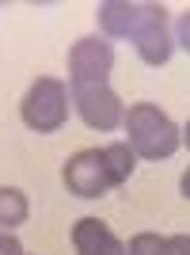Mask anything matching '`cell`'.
I'll list each match as a JSON object with an SVG mask.
<instances>
[{
  "mask_svg": "<svg viewBox=\"0 0 190 255\" xmlns=\"http://www.w3.org/2000/svg\"><path fill=\"white\" fill-rule=\"evenodd\" d=\"M99 27L106 38H129L137 57L145 65H168L171 31H168V8L164 4H137V0H103L99 4Z\"/></svg>",
  "mask_w": 190,
  "mask_h": 255,
  "instance_id": "obj_1",
  "label": "cell"
},
{
  "mask_svg": "<svg viewBox=\"0 0 190 255\" xmlns=\"http://www.w3.org/2000/svg\"><path fill=\"white\" fill-rule=\"evenodd\" d=\"M126 145L133 156L145 160H168L183 145V129L171 122L156 103H133L126 111Z\"/></svg>",
  "mask_w": 190,
  "mask_h": 255,
  "instance_id": "obj_2",
  "label": "cell"
},
{
  "mask_svg": "<svg viewBox=\"0 0 190 255\" xmlns=\"http://www.w3.org/2000/svg\"><path fill=\"white\" fill-rule=\"evenodd\" d=\"M69 111H73V96H69V84L57 76H38L19 103L23 126L34 133H57L69 122Z\"/></svg>",
  "mask_w": 190,
  "mask_h": 255,
  "instance_id": "obj_3",
  "label": "cell"
},
{
  "mask_svg": "<svg viewBox=\"0 0 190 255\" xmlns=\"http://www.w3.org/2000/svg\"><path fill=\"white\" fill-rule=\"evenodd\" d=\"M69 96H73V107L80 111L88 129L110 133L126 122V107L114 96L110 80H69Z\"/></svg>",
  "mask_w": 190,
  "mask_h": 255,
  "instance_id": "obj_4",
  "label": "cell"
},
{
  "mask_svg": "<svg viewBox=\"0 0 190 255\" xmlns=\"http://www.w3.org/2000/svg\"><path fill=\"white\" fill-rule=\"evenodd\" d=\"M61 175H65V187H69L76 198H103V194L114 187L103 149H80V152H73V156L65 160Z\"/></svg>",
  "mask_w": 190,
  "mask_h": 255,
  "instance_id": "obj_5",
  "label": "cell"
},
{
  "mask_svg": "<svg viewBox=\"0 0 190 255\" xmlns=\"http://www.w3.org/2000/svg\"><path fill=\"white\" fill-rule=\"evenodd\" d=\"M114 46L103 34H84L69 46V80H110Z\"/></svg>",
  "mask_w": 190,
  "mask_h": 255,
  "instance_id": "obj_6",
  "label": "cell"
},
{
  "mask_svg": "<svg viewBox=\"0 0 190 255\" xmlns=\"http://www.w3.org/2000/svg\"><path fill=\"white\" fill-rule=\"evenodd\" d=\"M73 248L76 255H126V244L99 217H80L73 225Z\"/></svg>",
  "mask_w": 190,
  "mask_h": 255,
  "instance_id": "obj_7",
  "label": "cell"
},
{
  "mask_svg": "<svg viewBox=\"0 0 190 255\" xmlns=\"http://www.w3.org/2000/svg\"><path fill=\"white\" fill-rule=\"evenodd\" d=\"M27 213H31V202L19 187H0V233L19 229L27 221Z\"/></svg>",
  "mask_w": 190,
  "mask_h": 255,
  "instance_id": "obj_8",
  "label": "cell"
},
{
  "mask_svg": "<svg viewBox=\"0 0 190 255\" xmlns=\"http://www.w3.org/2000/svg\"><path fill=\"white\" fill-rule=\"evenodd\" d=\"M103 156H106V168H110V179H114V187H122V183L133 175V168H137V156H133V149H129L126 141L106 145Z\"/></svg>",
  "mask_w": 190,
  "mask_h": 255,
  "instance_id": "obj_9",
  "label": "cell"
},
{
  "mask_svg": "<svg viewBox=\"0 0 190 255\" xmlns=\"http://www.w3.org/2000/svg\"><path fill=\"white\" fill-rule=\"evenodd\" d=\"M126 255H164V236L156 233H137L126 244Z\"/></svg>",
  "mask_w": 190,
  "mask_h": 255,
  "instance_id": "obj_10",
  "label": "cell"
},
{
  "mask_svg": "<svg viewBox=\"0 0 190 255\" xmlns=\"http://www.w3.org/2000/svg\"><path fill=\"white\" fill-rule=\"evenodd\" d=\"M164 255H190V236H164Z\"/></svg>",
  "mask_w": 190,
  "mask_h": 255,
  "instance_id": "obj_11",
  "label": "cell"
},
{
  "mask_svg": "<svg viewBox=\"0 0 190 255\" xmlns=\"http://www.w3.org/2000/svg\"><path fill=\"white\" fill-rule=\"evenodd\" d=\"M175 38H179V46L190 53V8L179 15V23H175Z\"/></svg>",
  "mask_w": 190,
  "mask_h": 255,
  "instance_id": "obj_12",
  "label": "cell"
},
{
  "mask_svg": "<svg viewBox=\"0 0 190 255\" xmlns=\"http://www.w3.org/2000/svg\"><path fill=\"white\" fill-rule=\"evenodd\" d=\"M0 255H23V244L11 233H0Z\"/></svg>",
  "mask_w": 190,
  "mask_h": 255,
  "instance_id": "obj_13",
  "label": "cell"
},
{
  "mask_svg": "<svg viewBox=\"0 0 190 255\" xmlns=\"http://www.w3.org/2000/svg\"><path fill=\"white\" fill-rule=\"evenodd\" d=\"M179 191H183V198H190V168L183 171V179H179Z\"/></svg>",
  "mask_w": 190,
  "mask_h": 255,
  "instance_id": "obj_14",
  "label": "cell"
},
{
  "mask_svg": "<svg viewBox=\"0 0 190 255\" xmlns=\"http://www.w3.org/2000/svg\"><path fill=\"white\" fill-rule=\"evenodd\" d=\"M183 141H187V149H190V122H187V129H183Z\"/></svg>",
  "mask_w": 190,
  "mask_h": 255,
  "instance_id": "obj_15",
  "label": "cell"
}]
</instances>
